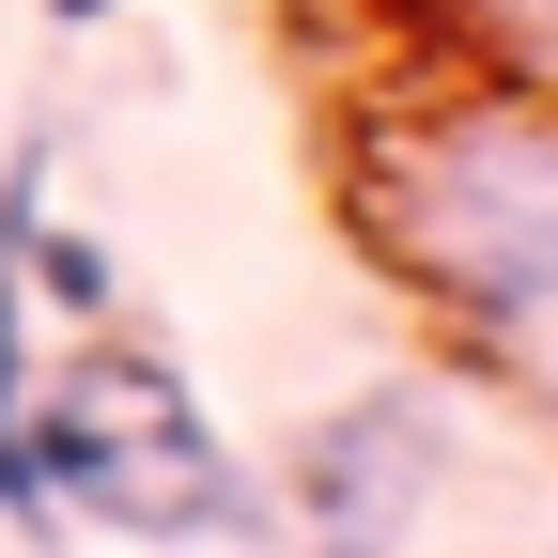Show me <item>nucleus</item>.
Wrapping results in <instances>:
<instances>
[{
    "label": "nucleus",
    "mask_w": 558,
    "mask_h": 558,
    "mask_svg": "<svg viewBox=\"0 0 558 558\" xmlns=\"http://www.w3.org/2000/svg\"><path fill=\"white\" fill-rule=\"evenodd\" d=\"M373 248L465 326L481 373H512L558 418V109L543 94L418 109L373 156Z\"/></svg>",
    "instance_id": "obj_1"
},
{
    "label": "nucleus",
    "mask_w": 558,
    "mask_h": 558,
    "mask_svg": "<svg viewBox=\"0 0 558 558\" xmlns=\"http://www.w3.org/2000/svg\"><path fill=\"white\" fill-rule=\"evenodd\" d=\"M0 512H78L109 543H233L264 527L233 435L140 326H94L16 418H0Z\"/></svg>",
    "instance_id": "obj_2"
},
{
    "label": "nucleus",
    "mask_w": 558,
    "mask_h": 558,
    "mask_svg": "<svg viewBox=\"0 0 558 558\" xmlns=\"http://www.w3.org/2000/svg\"><path fill=\"white\" fill-rule=\"evenodd\" d=\"M295 497H311V558H403L418 497H435V418H418V388H357L295 450Z\"/></svg>",
    "instance_id": "obj_3"
},
{
    "label": "nucleus",
    "mask_w": 558,
    "mask_h": 558,
    "mask_svg": "<svg viewBox=\"0 0 558 558\" xmlns=\"http://www.w3.org/2000/svg\"><path fill=\"white\" fill-rule=\"evenodd\" d=\"M47 16H62V32H94V16H124V0H47Z\"/></svg>",
    "instance_id": "obj_4"
}]
</instances>
